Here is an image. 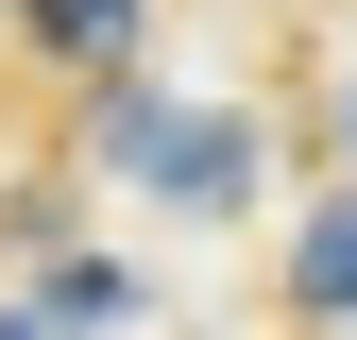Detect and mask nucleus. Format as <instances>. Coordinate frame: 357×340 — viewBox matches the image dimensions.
<instances>
[{
    "label": "nucleus",
    "instance_id": "obj_2",
    "mask_svg": "<svg viewBox=\"0 0 357 340\" xmlns=\"http://www.w3.org/2000/svg\"><path fill=\"white\" fill-rule=\"evenodd\" d=\"M289 307H306V323H357V187L306 204V238H289Z\"/></svg>",
    "mask_w": 357,
    "mask_h": 340
},
{
    "label": "nucleus",
    "instance_id": "obj_1",
    "mask_svg": "<svg viewBox=\"0 0 357 340\" xmlns=\"http://www.w3.org/2000/svg\"><path fill=\"white\" fill-rule=\"evenodd\" d=\"M102 137H119V170H153L170 204H204V222L255 187V119H170V102H137V85H119V102H102Z\"/></svg>",
    "mask_w": 357,
    "mask_h": 340
},
{
    "label": "nucleus",
    "instance_id": "obj_3",
    "mask_svg": "<svg viewBox=\"0 0 357 340\" xmlns=\"http://www.w3.org/2000/svg\"><path fill=\"white\" fill-rule=\"evenodd\" d=\"M137 17H153V0H17V34H34L52 68H119V52H137Z\"/></svg>",
    "mask_w": 357,
    "mask_h": 340
},
{
    "label": "nucleus",
    "instance_id": "obj_5",
    "mask_svg": "<svg viewBox=\"0 0 357 340\" xmlns=\"http://www.w3.org/2000/svg\"><path fill=\"white\" fill-rule=\"evenodd\" d=\"M0 340H52V323H34V307H0Z\"/></svg>",
    "mask_w": 357,
    "mask_h": 340
},
{
    "label": "nucleus",
    "instance_id": "obj_4",
    "mask_svg": "<svg viewBox=\"0 0 357 340\" xmlns=\"http://www.w3.org/2000/svg\"><path fill=\"white\" fill-rule=\"evenodd\" d=\"M34 323H52V340H85V323H137V272H119V255H68V272L34 289Z\"/></svg>",
    "mask_w": 357,
    "mask_h": 340
}]
</instances>
